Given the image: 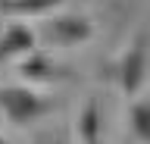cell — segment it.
<instances>
[{"label":"cell","mask_w":150,"mask_h":144,"mask_svg":"<svg viewBox=\"0 0 150 144\" xmlns=\"http://www.w3.org/2000/svg\"><path fill=\"white\" fill-rule=\"evenodd\" d=\"M56 106V100L44 94H35L31 88H22V85H0V110L6 113V119L13 125H25V122H35L38 116L50 113Z\"/></svg>","instance_id":"cell-1"},{"label":"cell","mask_w":150,"mask_h":144,"mask_svg":"<svg viewBox=\"0 0 150 144\" xmlns=\"http://www.w3.org/2000/svg\"><path fill=\"white\" fill-rule=\"evenodd\" d=\"M144 72H147V35L138 31L134 35V44H131L119 60V69H116V78H119L122 91L128 97H134L144 85Z\"/></svg>","instance_id":"cell-2"},{"label":"cell","mask_w":150,"mask_h":144,"mask_svg":"<svg viewBox=\"0 0 150 144\" xmlns=\"http://www.w3.org/2000/svg\"><path fill=\"white\" fill-rule=\"evenodd\" d=\"M94 35V22L88 16H56L44 25V38L56 47H75Z\"/></svg>","instance_id":"cell-3"},{"label":"cell","mask_w":150,"mask_h":144,"mask_svg":"<svg viewBox=\"0 0 150 144\" xmlns=\"http://www.w3.org/2000/svg\"><path fill=\"white\" fill-rule=\"evenodd\" d=\"M19 75L28 82H63V78H72V72L44 50H28L25 60L19 63Z\"/></svg>","instance_id":"cell-4"},{"label":"cell","mask_w":150,"mask_h":144,"mask_svg":"<svg viewBox=\"0 0 150 144\" xmlns=\"http://www.w3.org/2000/svg\"><path fill=\"white\" fill-rule=\"evenodd\" d=\"M28 50H35V31L22 22L6 25V31L0 35V63L16 57V53H28Z\"/></svg>","instance_id":"cell-5"},{"label":"cell","mask_w":150,"mask_h":144,"mask_svg":"<svg viewBox=\"0 0 150 144\" xmlns=\"http://www.w3.org/2000/svg\"><path fill=\"white\" fill-rule=\"evenodd\" d=\"M59 3L63 0H0V16H41Z\"/></svg>","instance_id":"cell-6"},{"label":"cell","mask_w":150,"mask_h":144,"mask_svg":"<svg viewBox=\"0 0 150 144\" xmlns=\"http://www.w3.org/2000/svg\"><path fill=\"white\" fill-rule=\"evenodd\" d=\"M100 128H103V119H100V104L97 100H88L84 110L78 113V135H81V141H97L100 138Z\"/></svg>","instance_id":"cell-7"},{"label":"cell","mask_w":150,"mask_h":144,"mask_svg":"<svg viewBox=\"0 0 150 144\" xmlns=\"http://www.w3.org/2000/svg\"><path fill=\"white\" fill-rule=\"evenodd\" d=\"M128 128L134 132L138 141H150V104L147 100H134L128 106Z\"/></svg>","instance_id":"cell-8"},{"label":"cell","mask_w":150,"mask_h":144,"mask_svg":"<svg viewBox=\"0 0 150 144\" xmlns=\"http://www.w3.org/2000/svg\"><path fill=\"white\" fill-rule=\"evenodd\" d=\"M0 144H9V141H6V138H0Z\"/></svg>","instance_id":"cell-9"},{"label":"cell","mask_w":150,"mask_h":144,"mask_svg":"<svg viewBox=\"0 0 150 144\" xmlns=\"http://www.w3.org/2000/svg\"><path fill=\"white\" fill-rule=\"evenodd\" d=\"M88 144H100V138H97V141H88Z\"/></svg>","instance_id":"cell-10"}]
</instances>
